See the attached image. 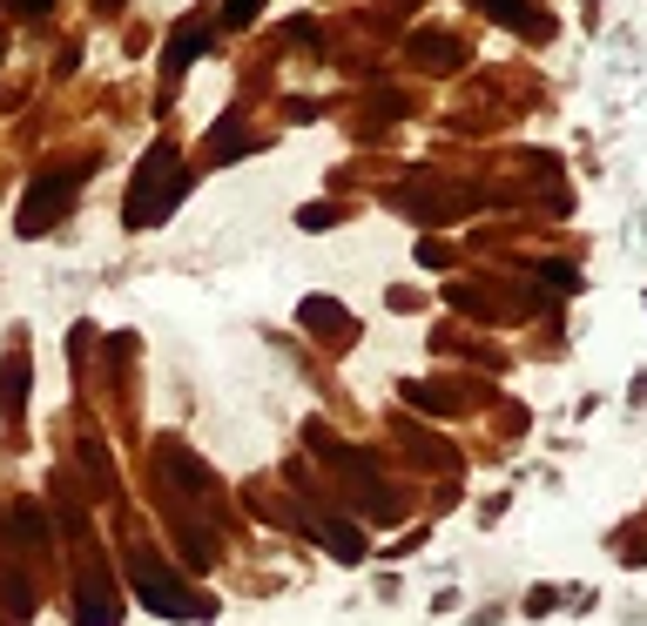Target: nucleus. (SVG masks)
Listing matches in <instances>:
<instances>
[{
	"label": "nucleus",
	"mask_w": 647,
	"mask_h": 626,
	"mask_svg": "<svg viewBox=\"0 0 647 626\" xmlns=\"http://www.w3.org/2000/svg\"><path fill=\"white\" fill-rule=\"evenodd\" d=\"M189 196V183H183V155H176V142H155L148 155H142V168H135V183H129V229H148V223H162V216H176V203Z\"/></svg>",
	"instance_id": "1"
},
{
	"label": "nucleus",
	"mask_w": 647,
	"mask_h": 626,
	"mask_svg": "<svg viewBox=\"0 0 647 626\" xmlns=\"http://www.w3.org/2000/svg\"><path fill=\"white\" fill-rule=\"evenodd\" d=\"M129 579H135L142 606H148V613H162V619H209V613H216V599H209V593H189L170 566L148 560V553H129Z\"/></svg>",
	"instance_id": "2"
},
{
	"label": "nucleus",
	"mask_w": 647,
	"mask_h": 626,
	"mask_svg": "<svg viewBox=\"0 0 647 626\" xmlns=\"http://www.w3.org/2000/svg\"><path fill=\"white\" fill-rule=\"evenodd\" d=\"M89 168H95V162H68V168L41 175V183L28 189V203H21V216H14V229H21V236H48L54 223H68L74 189H81V175H89Z\"/></svg>",
	"instance_id": "3"
},
{
	"label": "nucleus",
	"mask_w": 647,
	"mask_h": 626,
	"mask_svg": "<svg viewBox=\"0 0 647 626\" xmlns=\"http://www.w3.org/2000/svg\"><path fill=\"white\" fill-rule=\"evenodd\" d=\"M209 48H216V28H203V21H183V28L170 34V48H162V81H170V88H162V102L176 95V81H183V68H189V61H203Z\"/></svg>",
	"instance_id": "4"
},
{
	"label": "nucleus",
	"mask_w": 647,
	"mask_h": 626,
	"mask_svg": "<svg viewBox=\"0 0 647 626\" xmlns=\"http://www.w3.org/2000/svg\"><path fill=\"white\" fill-rule=\"evenodd\" d=\"M115 613H122V599H115V586H109V573H102V566H81V593H74V619H81V626H115Z\"/></svg>",
	"instance_id": "5"
},
{
	"label": "nucleus",
	"mask_w": 647,
	"mask_h": 626,
	"mask_svg": "<svg viewBox=\"0 0 647 626\" xmlns=\"http://www.w3.org/2000/svg\"><path fill=\"white\" fill-rule=\"evenodd\" d=\"M304 330H310V337H331V343H351V337H358V324L338 310V297H310V304H304Z\"/></svg>",
	"instance_id": "6"
},
{
	"label": "nucleus",
	"mask_w": 647,
	"mask_h": 626,
	"mask_svg": "<svg viewBox=\"0 0 647 626\" xmlns=\"http://www.w3.org/2000/svg\"><path fill=\"white\" fill-rule=\"evenodd\" d=\"M472 8H485V14H493V21H506V28H520V34L546 41V14L533 8V0H472Z\"/></svg>",
	"instance_id": "7"
},
{
	"label": "nucleus",
	"mask_w": 647,
	"mask_h": 626,
	"mask_svg": "<svg viewBox=\"0 0 647 626\" xmlns=\"http://www.w3.org/2000/svg\"><path fill=\"white\" fill-rule=\"evenodd\" d=\"M28 404V357H8L0 365V418H21Z\"/></svg>",
	"instance_id": "8"
},
{
	"label": "nucleus",
	"mask_w": 647,
	"mask_h": 626,
	"mask_svg": "<svg viewBox=\"0 0 647 626\" xmlns=\"http://www.w3.org/2000/svg\"><path fill=\"white\" fill-rule=\"evenodd\" d=\"M209 148H216V162H236V155H250L257 142H250V129H243L236 115H223V122L209 129Z\"/></svg>",
	"instance_id": "9"
},
{
	"label": "nucleus",
	"mask_w": 647,
	"mask_h": 626,
	"mask_svg": "<svg viewBox=\"0 0 647 626\" xmlns=\"http://www.w3.org/2000/svg\"><path fill=\"white\" fill-rule=\"evenodd\" d=\"M8 532H14V546H41V540H48V519H41V505H14Z\"/></svg>",
	"instance_id": "10"
},
{
	"label": "nucleus",
	"mask_w": 647,
	"mask_h": 626,
	"mask_svg": "<svg viewBox=\"0 0 647 626\" xmlns=\"http://www.w3.org/2000/svg\"><path fill=\"white\" fill-rule=\"evenodd\" d=\"M264 0H223V28H250Z\"/></svg>",
	"instance_id": "11"
},
{
	"label": "nucleus",
	"mask_w": 647,
	"mask_h": 626,
	"mask_svg": "<svg viewBox=\"0 0 647 626\" xmlns=\"http://www.w3.org/2000/svg\"><path fill=\"white\" fill-rule=\"evenodd\" d=\"M419 61H425V68H452L459 48H452V41H419Z\"/></svg>",
	"instance_id": "12"
},
{
	"label": "nucleus",
	"mask_w": 647,
	"mask_h": 626,
	"mask_svg": "<svg viewBox=\"0 0 647 626\" xmlns=\"http://www.w3.org/2000/svg\"><path fill=\"white\" fill-rule=\"evenodd\" d=\"M540 277H546V284H559V290H574V284H581L574 263H540Z\"/></svg>",
	"instance_id": "13"
},
{
	"label": "nucleus",
	"mask_w": 647,
	"mask_h": 626,
	"mask_svg": "<svg viewBox=\"0 0 647 626\" xmlns=\"http://www.w3.org/2000/svg\"><path fill=\"white\" fill-rule=\"evenodd\" d=\"M297 223H304V229H324V223H338V209H317V203H310V209H304Z\"/></svg>",
	"instance_id": "14"
},
{
	"label": "nucleus",
	"mask_w": 647,
	"mask_h": 626,
	"mask_svg": "<svg viewBox=\"0 0 647 626\" xmlns=\"http://www.w3.org/2000/svg\"><path fill=\"white\" fill-rule=\"evenodd\" d=\"M54 0H14V14H48Z\"/></svg>",
	"instance_id": "15"
},
{
	"label": "nucleus",
	"mask_w": 647,
	"mask_h": 626,
	"mask_svg": "<svg viewBox=\"0 0 647 626\" xmlns=\"http://www.w3.org/2000/svg\"><path fill=\"white\" fill-rule=\"evenodd\" d=\"M95 8H102V14H115V8H122V0H95Z\"/></svg>",
	"instance_id": "16"
},
{
	"label": "nucleus",
	"mask_w": 647,
	"mask_h": 626,
	"mask_svg": "<svg viewBox=\"0 0 647 626\" xmlns=\"http://www.w3.org/2000/svg\"><path fill=\"white\" fill-rule=\"evenodd\" d=\"M0 54H8V41H0Z\"/></svg>",
	"instance_id": "17"
}]
</instances>
